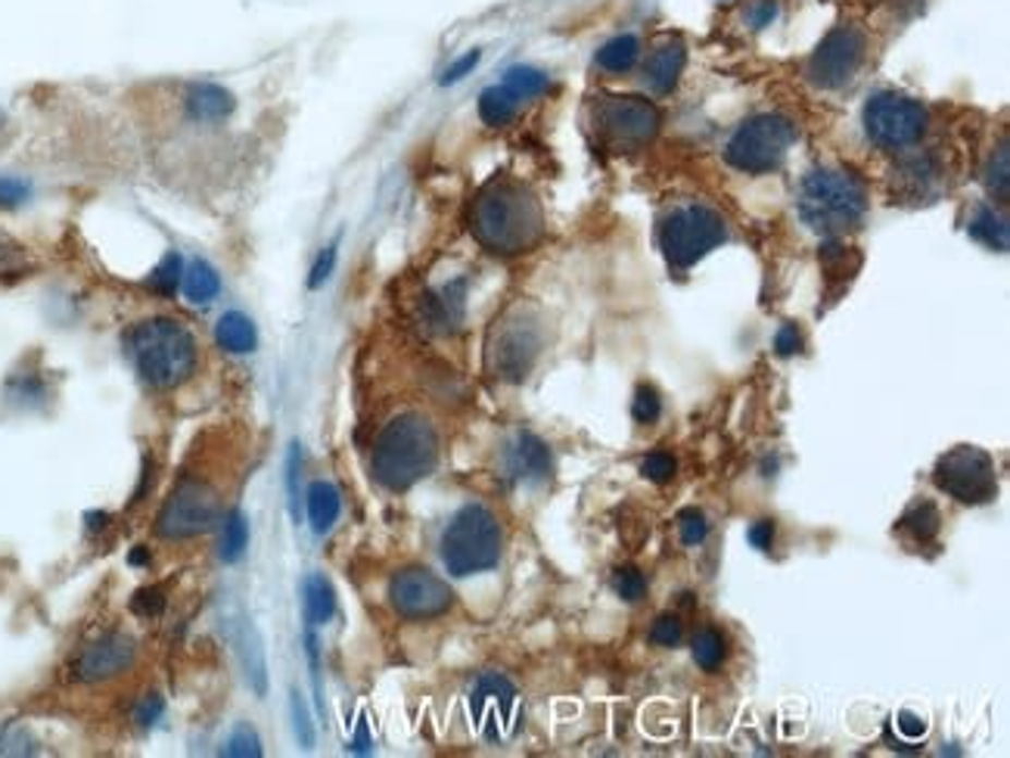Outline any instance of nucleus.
Listing matches in <instances>:
<instances>
[{
  "label": "nucleus",
  "mask_w": 1010,
  "mask_h": 758,
  "mask_svg": "<svg viewBox=\"0 0 1010 758\" xmlns=\"http://www.w3.org/2000/svg\"><path fill=\"white\" fill-rule=\"evenodd\" d=\"M221 519V491L206 479H181L156 516V535L166 541H190Z\"/></svg>",
  "instance_id": "9d476101"
},
{
  "label": "nucleus",
  "mask_w": 1010,
  "mask_h": 758,
  "mask_svg": "<svg viewBox=\"0 0 1010 758\" xmlns=\"http://www.w3.org/2000/svg\"><path fill=\"white\" fill-rule=\"evenodd\" d=\"M166 607H169V588L166 585H149V588H141L131 597V612L141 615V619H156Z\"/></svg>",
  "instance_id": "f704fd0d"
},
{
  "label": "nucleus",
  "mask_w": 1010,
  "mask_h": 758,
  "mask_svg": "<svg viewBox=\"0 0 1010 758\" xmlns=\"http://www.w3.org/2000/svg\"><path fill=\"white\" fill-rule=\"evenodd\" d=\"M520 103H523V100H520L510 87H485L483 94H479V119H483L488 127H504L516 119Z\"/></svg>",
  "instance_id": "cd10ccee"
},
{
  "label": "nucleus",
  "mask_w": 1010,
  "mask_h": 758,
  "mask_svg": "<svg viewBox=\"0 0 1010 758\" xmlns=\"http://www.w3.org/2000/svg\"><path fill=\"white\" fill-rule=\"evenodd\" d=\"M746 538H750V545L756 550H771V545H775V523L771 519H758V523L750 526Z\"/></svg>",
  "instance_id": "3c124183"
},
{
  "label": "nucleus",
  "mask_w": 1010,
  "mask_h": 758,
  "mask_svg": "<svg viewBox=\"0 0 1010 758\" xmlns=\"http://www.w3.org/2000/svg\"><path fill=\"white\" fill-rule=\"evenodd\" d=\"M166 712V699L159 694H149L147 699H141V706H137V724L141 728H153L159 718Z\"/></svg>",
  "instance_id": "8fccbe9b"
},
{
  "label": "nucleus",
  "mask_w": 1010,
  "mask_h": 758,
  "mask_svg": "<svg viewBox=\"0 0 1010 758\" xmlns=\"http://www.w3.org/2000/svg\"><path fill=\"white\" fill-rule=\"evenodd\" d=\"M641 473L656 485H666L672 482L674 473H678V464H674L672 454H666V451H653L647 454L644 461H641Z\"/></svg>",
  "instance_id": "58836bf2"
},
{
  "label": "nucleus",
  "mask_w": 1010,
  "mask_h": 758,
  "mask_svg": "<svg viewBox=\"0 0 1010 758\" xmlns=\"http://www.w3.org/2000/svg\"><path fill=\"white\" fill-rule=\"evenodd\" d=\"M470 716L488 743H504L520 731V694L504 674L485 672L470 690Z\"/></svg>",
  "instance_id": "4468645a"
},
{
  "label": "nucleus",
  "mask_w": 1010,
  "mask_h": 758,
  "mask_svg": "<svg viewBox=\"0 0 1010 758\" xmlns=\"http://www.w3.org/2000/svg\"><path fill=\"white\" fill-rule=\"evenodd\" d=\"M439 464V432L423 414H399L379 429L370 473L389 491H407Z\"/></svg>",
  "instance_id": "f03ea898"
},
{
  "label": "nucleus",
  "mask_w": 1010,
  "mask_h": 758,
  "mask_svg": "<svg viewBox=\"0 0 1010 758\" xmlns=\"http://www.w3.org/2000/svg\"><path fill=\"white\" fill-rule=\"evenodd\" d=\"M125 349L137 377L153 389H178L196 370V339L174 317H147L127 330Z\"/></svg>",
  "instance_id": "7ed1b4c3"
},
{
  "label": "nucleus",
  "mask_w": 1010,
  "mask_h": 758,
  "mask_svg": "<svg viewBox=\"0 0 1010 758\" xmlns=\"http://www.w3.org/2000/svg\"><path fill=\"white\" fill-rule=\"evenodd\" d=\"M246 545H250V523L240 510H231L228 523L221 528V550L218 553H221L224 563H236L246 553Z\"/></svg>",
  "instance_id": "2f4dec72"
},
{
  "label": "nucleus",
  "mask_w": 1010,
  "mask_h": 758,
  "mask_svg": "<svg viewBox=\"0 0 1010 758\" xmlns=\"http://www.w3.org/2000/svg\"><path fill=\"white\" fill-rule=\"evenodd\" d=\"M545 352V320L532 305H513L485 339V367L501 382H523Z\"/></svg>",
  "instance_id": "423d86ee"
},
{
  "label": "nucleus",
  "mask_w": 1010,
  "mask_h": 758,
  "mask_svg": "<svg viewBox=\"0 0 1010 758\" xmlns=\"http://www.w3.org/2000/svg\"><path fill=\"white\" fill-rule=\"evenodd\" d=\"M867 57V35L859 25H837L822 38L805 63V78L822 90H837L855 78Z\"/></svg>",
  "instance_id": "ddd939ff"
},
{
  "label": "nucleus",
  "mask_w": 1010,
  "mask_h": 758,
  "mask_svg": "<svg viewBox=\"0 0 1010 758\" xmlns=\"http://www.w3.org/2000/svg\"><path fill=\"white\" fill-rule=\"evenodd\" d=\"M778 0H758L756 7H753V13H750V22H753V28H765V25H771V22L778 20Z\"/></svg>",
  "instance_id": "603ef678"
},
{
  "label": "nucleus",
  "mask_w": 1010,
  "mask_h": 758,
  "mask_svg": "<svg viewBox=\"0 0 1010 758\" xmlns=\"http://www.w3.org/2000/svg\"><path fill=\"white\" fill-rule=\"evenodd\" d=\"M659 109L647 97L634 94H610L594 103V131L610 149L632 152L650 144L659 131Z\"/></svg>",
  "instance_id": "f8f14e48"
},
{
  "label": "nucleus",
  "mask_w": 1010,
  "mask_h": 758,
  "mask_svg": "<svg viewBox=\"0 0 1010 758\" xmlns=\"http://www.w3.org/2000/svg\"><path fill=\"white\" fill-rule=\"evenodd\" d=\"M337 255H339V236L333 243H327L324 246V253L317 255V261L312 265V274H308V290H320L330 274H333V268H337Z\"/></svg>",
  "instance_id": "79ce46f5"
},
{
  "label": "nucleus",
  "mask_w": 1010,
  "mask_h": 758,
  "mask_svg": "<svg viewBox=\"0 0 1010 758\" xmlns=\"http://www.w3.org/2000/svg\"><path fill=\"white\" fill-rule=\"evenodd\" d=\"M659 414H662V401L656 395V389L650 386H637V392H634L632 401V417L637 423H656L659 420Z\"/></svg>",
  "instance_id": "ea45409f"
},
{
  "label": "nucleus",
  "mask_w": 1010,
  "mask_h": 758,
  "mask_svg": "<svg viewBox=\"0 0 1010 758\" xmlns=\"http://www.w3.org/2000/svg\"><path fill=\"white\" fill-rule=\"evenodd\" d=\"M184 109H187V115L193 122L209 125V122H224V119H231L233 109H236V100H233V94L228 87L211 85V82H196V85H190L187 94H184Z\"/></svg>",
  "instance_id": "6ab92c4d"
},
{
  "label": "nucleus",
  "mask_w": 1010,
  "mask_h": 758,
  "mask_svg": "<svg viewBox=\"0 0 1010 758\" xmlns=\"http://www.w3.org/2000/svg\"><path fill=\"white\" fill-rule=\"evenodd\" d=\"M28 196H32L28 181H22V178H0V206L3 209H16Z\"/></svg>",
  "instance_id": "49530a36"
},
{
  "label": "nucleus",
  "mask_w": 1010,
  "mask_h": 758,
  "mask_svg": "<svg viewBox=\"0 0 1010 758\" xmlns=\"http://www.w3.org/2000/svg\"><path fill=\"white\" fill-rule=\"evenodd\" d=\"M775 349H778L780 358H790V355L802 352L800 327H796V323H783L778 330V337H775Z\"/></svg>",
  "instance_id": "09e8293b"
},
{
  "label": "nucleus",
  "mask_w": 1010,
  "mask_h": 758,
  "mask_svg": "<svg viewBox=\"0 0 1010 758\" xmlns=\"http://www.w3.org/2000/svg\"><path fill=\"white\" fill-rule=\"evenodd\" d=\"M127 560H131V563H134V566H137V563H141V566H144V563H147L149 560V553L144 548L141 550H134V553H131V557H127Z\"/></svg>",
  "instance_id": "5fc2aeb1"
},
{
  "label": "nucleus",
  "mask_w": 1010,
  "mask_h": 758,
  "mask_svg": "<svg viewBox=\"0 0 1010 758\" xmlns=\"http://www.w3.org/2000/svg\"><path fill=\"white\" fill-rule=\"evenodd\" d=\"M215 342L228 352V355H253L258 345V330L246 315L228 311L215 323Z\"/></svg>",
  "instance_id": "5701e85b"
},
{
  "label": "nucleus",
  "mask_w": 1010,
  "mask_h": 758,
  "mask_svg": "<svg viewBox=\"0 0 1010 758\" xmlns=\"http://www.w3.org/2000/svg\"><path fill=\"white\" fill-rule=\"evenodd\" d=\"M899 728H902L905 734H911V737H924L926 734L924 718H914V716H908V712L899 716Z\"/></svg>",
  "instance_id": "864d4df0"
},
{
  "label": "nucleus",
  "mask_w": 1010,
  "mask_h": 758,
  "mask_svg": "<svg viewBox=\"0 0 1010 758\" xmlns=\"http://www.w3.org/2000/svg\"><path fill=\"white\" fill-rule=\"evenodd\" d=\"M691 656H694V662L703 672H716L718 665L725 662V656H728V640H725V634L716 632V628L696 632L694 644H691Z\"/></svg>",
  "instance_id": "7c9ffc66"
},
{
  "label": "nucleus",
  "mask_w": 1010,
  "mask_h": 758,
  "mask_svg": "<svg viewBox=\"0 0 1010 758\" xmlns=\"http://www.w3.org/2000/svg\"><path fill=\"white\" fill-rule=\"evenodd\" d=\"M612 590H616L625 603H637V600L647 594V578H644L641 568L634 566L616 568V575H612Z\"/></svg>",
  "instance_id": "c9c22d12"
},
{
  "label": "nucleus",
  "mask_w": 1010,
  "mask_h": 758,
  "mask_svg": "<svg viewBox=\"0 0 1010 758\" xmlns=\"http://www.w3.org/2000/svg\"><path fill=\"white\" fill-rule=\"evenodd\" d=\"M224 756H240V758H258L261 756V739L255 734L250 724H240L231 734V739L224 743L221 749Z\"/></svg>",
  "instance_id": "4c0bfd02"
},
{
  "label": "nucleus",
  "mask_w": 1010,
  "mask_h": 758,
  "mask_svg": "<svg viewBox=\"0 0 1010 758\" xmlns=\"http://www.w3.org/2000/svg\"><path fill=\"white\" fill-rule=\"evenodd\" d=\"M504 469L513 482H548L553 473L550 448L535 432H516L504 451Z\"/></svg>",
  "instance_id": "f3484780"
},
{
  "label": "nucleus",
  "mask_w": 1010,
  "mask_h": 758,
  "mask_svg": "<svg viewBox=\"0 0 1010 758\" xmlns=\"http://www.w3.org/2000/svg\"><path fill=\"white\" fill-rule=\"evenodd\" d=\"M233 647H236V659H240V665H243V674H246L250 687H253L258 696L268 694L265 644H261V637H258V632H255V625L250 619H240V622H236V640H233Z\"/></svg>",
  "instance_id": "aec40b11"
},
{
  "label": "nucleus",
  "mask_w": 1010,
  "mask_h": 758,
  "mask_svg": "<svg viewBox=\"0 0 1010 758\" xmlns=\"http://www.w3.org/2000/svg\"><path fill=\"white\" fill-rule=\"evenodd\" d=\"M339 510H342V501H339V491L333 485L324 482V479L308 485L305 513H308V523H312L315 535H327L330 528L337 526Z\"/></svg>",
  "instance_id": "b1692460"
},
{
  "label": "nucleus",
  "mask_w": 1010,
  "mask_h": 758,
  "mask_svg": "<svg viewBox=\"0 0 1010 758\" xmlns=\"http://www.w3.org/2000/svg\"><path fill=\"white\" fill-rule=\"evenodd\" d=\"M305 612L312 625H324L337 615V590L324 575H312L305 582Z\"/></svg>",
  "instance_id": "c85d7f7f"
},
{
  "label": "nucleus",
  "mask_w": 1010,
  "mask_h": 758,
  "mask_svg": "<svg viewBox=\"0 0 1010 758\" xmlns=\"http://www.w3.org/2000/svg\"><path fill=\"white\" fill-rule=\"evenodd\" d=\"M681 637H684V625H681L678 615H669V612H666V615H659V619L653 622L650 640L656 647H678Z\"/></svg>",
  "instance_id": "a19ab883"
},
{
  "label": "nucleus",
  "mask_w": 1010,
  "mask_h": 758,
  "mask_svg": "<svg viewBox=\"0 0 1010 758\" xmlns=\"http://www.w3.org/2000/svg\"><path fill=\"white\" fill-rule=\"evenodd\" d=\"M28 255L22 249L20 243H13V240H7V236H0V277L7 274H22V271H28Z\"/></svg>",
  "instance_id": "37998d69"
},
{
  "label": "nucleus",
  "mask_w": 1010,
  "mask_h": 758,
  "mask_svg": "<svg viewBox=\"0 0 1010 758\" xmlns=\"http://www.w3.org/2000/svg\"><path fill=\"white\" fill-rule=\"evenodd\" d=\"M656 236L666 261L684 271L728 240V224L716 209L703 203H681L659 218Z\"/></svg>",
  "instance_id": "0eeeda50"
},
{
  "label": "nucleus",
  "mask_w": 1010,
  "mask_h": 758,
  "mask_svg": "<svg viewBox=\"0 0 1010 758\" xmlns=\"http://www.w3.org/2000/svg\"><path fill=\"white\" fill-rule=\"evenodd\" d=\"M479 60H483V50H470L466 57H461V60H454V63H451V65H448V69H445L442 78H439V85H442V87L458 85L461 78H466V75H470V72H473V69L479 65Z\"/></svg>",
  "instance_id": "de8ad7c7"
},
{
  "label": "nucleus",
  "mask_w": 1010,
  "mask_h": 758,
  "mask_svg": "<svg viewBox=\"0 0 1010 758\" xmlns=\"http://www.w3.org/2000/svg\"><path fill=\"white\" fill-rule=\"evenodd\" d=\"M687 63V47L681 38H669V41L656 44L644 63V85L650 87L653 94H672L678 87V78L684 72Z\"/></svg>",
  "instance_id": "a211bd4d"
},
{
  "label": "nucleus",
  "mask_w": 1010,
  "mask_h": 758,
  "mask_svg": "<svg viewBox=\"0 0 1010 758\" xmlns=\"http://www.w3.org/2000/svg\"><path fill=\"white\" fill-rule=\"evenodd\" d=\"M933 485L958 504L983 506L998 498V473L989 451L976 444H958L933 466Z\"/></svg>",
  "instance_id": "1a4fd4ad"
},
{
  "label": "nucleus",
  "mask_w": 1010,
  "mask_h": 758,
  "mask_svg": "<svg viewBox=\"0 0 1010 758\" xmlns=\"http://www.w3.org/2000/svg\"><path fill=\"white\" fill-rule=\"evenodd\" d=\"M800 131L780 112H762L737 127L725 147L728 166L746 174H771L783 166Z\"/></svg>",
  "instance_id": "6e6552de"
},
{
  "label": "nucleus",
  "mask_w": 1010,
  "mask_h": 758,
  "mask_svg": "<svg viewBox=\"0 0 1010 758\" xmlns=\"http://www.w3.org/2000/svg\"><path fill=\"white\" fill-rule=\"evenodd\" d=\"M929 125V112L924 103L911 100L905 94L896 90H880L864 103V134L871 144L889 152H902V149L921 144Z\"/></svg>",
  "instance_id": "9b49d317"
},
{
  "label": "nucleus",
  "mask_w": 1010,
  "mask_h": 758,
  "mask_svg": "<svg viewBox=\"0 0 1010 758\" xmlns=\"http://www.w3.org/2000/svg\"><path fill=\"white\" fill-rule=\"evenodd\" d=\"M504 87H510L520 100H535L541 94H548L550 78L548 72L535 69V65H510L504 72Z\"/></svg>",
  "instance_id": "c756f323"
},
{
  "label": "nucleus",
  "mask_w": 1010,
  "mask_h": 758,
  "mask_svg": "<svg viewBox=\"0 0 1010 758\" xmlns=\"http://www.w3.org/2000/svg\"><path fill=\"white\" fill-rule=\"evenodd\" d=\"M983 184L989 190L998 203H1008L1010 196V149L1008 144H1001L998 152H991L989 166L983 171Z\"/></svg>",
  "instance_id": "72a5a7b5"
},
{
  "label": "nucleus",
  "mask_w": 1010,
  "mask_h": 758,
  "mask_svg": "<svg viewBox=\"0 0 1010 758\" xmlns=\"http://www.w3.org/2000/svg\"><path fill=\"white\" fill-rule=\"evenodd\" d=\"M389 603L401 619L426 622V619H439L454 607V590L448 588V582L439 578L433 568L407 566L392 575Z\"/></svg>",
  "instance_id": "2eb2a0df"
},
{
  "label": "nucleus",
  "mask_w": 1010,
  "mask_h": 758,
  "mask_svg": "<svg viewBox=\"0 0 1010 758\" xmlns=\"http://www.w3.org/2000/svg\"><path fill=\"white\" fill-rule=\"evenodd\" d=\"M678 535H681V541H684L687 548L703 545V541H706V535H709V523H706V516H703L696 506L681 510V513H678Z\"/></svg>",
  "instance_id": "e433bc0d"
},
{
  "label": "nucleus",
  "mask_w": 1010,
  "mask_h": 758,
  "mask_svg": "<svg viewBox=\"0 0 1010 758\" xmlns=\"http://www.w3.org/2000/svg\"><path fill=\"white\" fill-rule=\"evenodd\" d=\"M637 60H641V38H637V35H616V38L604 44V47L597 50V57H594L597 69H604V72H610V75H625V72H632Z\"/></svg>",
  "instance_id": "bb28decb"
},
{
  "label": "nucleus",
  "mask_w": 1010,
  "mask_h": 758,
  "mask_svg": "<svg viewBox=\"0 0 1010 758\" xmlns=\"http://www.w3.org/2000/svg\"><path fill=\"white\" fill-rule=\"evenodd\" d=\"M134 662H137V640L125 632H109L82 647L69 672L82 684H104L125 674Z\"/></svg>",
  "instance_id": "dca6fc26"
},
{
  "label": "nucleus",
  "mask_w": 1010,
  "mask_h": 758,
  "mask_svg": "<svg viewBox=\"0 0 1010 758\" xmlns=\"http://www.w3.org/2000/svg\"><path fill=\"white\" fill-rule=\"evenodd\" d=\"M181 290L190 305H209L215 302V295L221 293V277L211 268L209 261L203 258H193L190 265H184V280H181Z\"/></svg>",
  "instance_id": "393cba45"
},
{
  "label": "nucleus",
  "mask_w": 1010,
  "mask_h": 758,
  "mask_svg": "<svg viewBox=\"0 0 1010 758\" xmlns=\"http://www.w3.org/2000/svg\"><path fill=\"white\" fill-rule=\"evenodd\" d=\"M968 231L973 240H979L983 246H989L995 253H1008L1010 243V228L1008 218L1001 211H995V206H979L970 218Z\"/></svg>",
  "instance_id": "a878e982"
},
{
  "label": "nucleus",
  "mask_w": 1010,
  "mask_h": 758,
  "mask_svg": "<svg viewBox=\"0 0 1010 758\" xmlns=\"http://www.w3.org/2000/svg\"><path fill=\"white\" fill-rule=\"evenodd\" d=\"M442 563L454 578H470L498 566L504 528L485 504L461 506L442 531Z\"/></svg>",
  "instance_id": "39448f33"
},
{
  "label": "nucleus",
  "mask_w": 1010,
  "mask_h": 758,
  "mask_svg": "<svg viewBox=\"0 0 1010 758\" xmlns=\"http://www.w3.org/2000/svg\"><path fill=\"white\" fill-rule=\"evenodd\" d=\"M423 323L433 333H454L463 317V283H448L439 293L423 295Z\"/></svg>",
  "instance_id": "412c9836"
},
{
  "label": "nucleus",
  "mask_w": 1010,
  "mask_h": 758,
  "mask_svg": "<svg viewBox=\"0 0 1010 758\" xmlns=\"http://www.w3.org/2000/svg\"><path fill=\"white\" fill-rule=\"evenodd\" d=\"M299 476H302V444H290V457H287V485H290V510H293V519L299 523L302 516V506H299Z\"/></svg>",
  "instance_id": "c03bdc74"
},
{
  "label": "nucleus",
  "mask_w": 1010,
  "mask_h": 758,
  "mask_svg": "<svg viewBox=\"0 0 1010 758\" xmlns=\"http://www.w3.org/2000/svg\"><path fill=\"white\" fill-rule=\"evenodd\" d=\"M802 224L822 236L855 231L867 215V190L862 178L845 169H815L802 178L796 196Z\"/></svg>",
  "instance_id": "20e7f679"
},
{
  "label": "nucleus",
  "mask_w": 1010,
  "mask_h": 758,
  "mask_svg": "<svg viewBox=\"0 0 1010 758\" xmlns=\"http://www.w3.org/2000/svg\"><path fill=\"white\" fill-rule=\"evenodd\" d=\"M181 280H184V258L178 253H169L147 277V290L159 295H174L181 290Z\"/></svg>",
  "instance_id": "473e14b6"
},
{
  "label": "nucleus",
  "mask_w": 1010,
  "mask_h": 758,
  "mask_svg": "<svg viewBox=\"0 0 1010 758\" xmlns=\"http://www.w3.org/2000/svg\"><path fill=\"white\" fill-rule=\"evenodd\" d=\"M939 528H942V516H939V506L933 504V501H914V504L908 506L905 513L899 516V523H896V531H899V538H905L908 545H929L936 535H939Z\"/></svg>",
  "instance_id": "4be33fe9"
},
{
  "label": "nucleus",
  "mask_w": 1010,
  "mask_h": 758,
  "mask_svg": "<svg viewBox=\"0 0 1010 758\" xmlns=\"http://www.w3.org/2000/svg\"><path fill=\"white\" fill-rule=\"evenodd\" d=\"M293 728H295V737H299V743H302L305 749H312V746H315V728H312L308 706H305V699H302L299 690H293Z\"/></svg>",
  "instance_id": "a18cd8bd"
},
{
  "label": "nucleus",
  "mask_w": 1010,
  "mask_h": 758,
  "mask_svg": "<svg viewBox=\"0 0 1010 758\" xmlns=\"http://www.w3.org/2000/svg\"><path fill=\"white\" fill-rule=\"evenodd\" d=\"M7 125H10V122H7V115L0 112V140H3V134H7Z\"/></svg>",
  "instance_id": "6e6d98bb"
},
{
  "label": "nucleus",
  "mask_w": 1010,
  "mask_h": 758,
  "mask_svg": "<svg viewBox=\"0 0 1010 758\" xmlns=\"http://www.w3.org/2000/svg\"><path fill=\"white\" fill-rule=\"evenodd\" d=\"M470 231L476 243L495 255H523L532 253L545 233V215L535 193L498 174L491 178L470 209Z\"/></svg>",
  "instance_id": "f257e3e1"
}]
</instances>
